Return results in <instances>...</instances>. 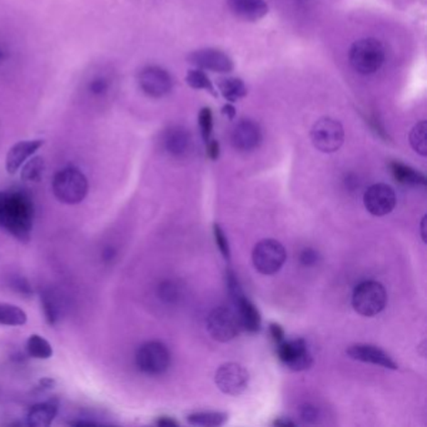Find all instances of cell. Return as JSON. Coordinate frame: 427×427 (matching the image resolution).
<instances>
[{
  "instance_id": "obj_19",
  "label": "cell",
  "mask_w": 427,
  "mask_h": 427,
  "mask_svg": "<svg viewBox=\"0 0 427 427\" xmlns=\"http://www.w3.org/2000/svg\"><path fill=\"white\" fill-rule=\"evenodd\" d=\"M235 306L237 307V316L240 318L241 327L245 328L252 334L258 332L262 320L260 311L255 305L246 296H242L236 301Z\"/></svg>"
},
{
  "instance_id": "obj_39",
  "label": "cell",
  "mask_w": 427,
  "mask_h": 427,
  "mask_svg": "<svg viewBox=\"0 0 427 427\" xmlns=\"http://www.w3.org/2000/svg\"><path fill=\"white\" fill-rule=\"evenodd\" d=\"M156 425L161 427H177L178 422L173 420L172 417L162 416L157 420Z\"/></svg>"
},
{
  "instance_id": "obj_21",
  "label": "cell",
  "mask_w": 427,
  "mask_h": 427,
  "mask_svg": "<svg viewBox=\"0 0 427 427\" xmlns=\"http://www.w3.org/2000/svg\"><path fill=\"white\" fill-rule=\"evenodd\" d=\"M390 169L394 178L401 184H406V186H425L426 184V178L422 173L417 172L401 162H391Z\"/></svg>"
},
{
  "instance_id": "obj_4",
  "label": "cell",
  "mask_w": 427,
  "mask_h": 427,
  "mask_svg": "<svg viewBox=\"0 0 427 427\" xmlns=\"http://www.w3.org/2000/svg\"><path fill=\"white\" fill-rule=\"evenodd\" d=\"M387 293L377 281H365L354 288L352 306L354 311L365 317H374L385 308Z\"/></svg>"
},
{
  "instance_id": "obj_11",
  "label": "cell",
  "mask_w": 427,
  "mask_h": 427,
  "mask_svg": "<svg viewBox=\"0 0 427 427\" xmlns=\"http://www.w3.org/2000/svg\"><path fill=\"white\" fill-rule=\"evenodd\" d=\"M138 84L148 97L162 98L172 90L173 80L167 70L157 65H148L138 74Z\"/></svg>"
},
{
  "instance_id": "obj_36",
  "label": "cell",
  "mask_w": 427,
  "mask_h": 427,
  "mask_svg": "<svg viewBox=\"0 0 427 427\" xmlns=\"http://www.w3.org/2000/svg\"><path fill=\"white\" fill-rule=\"evenodd\" d=\"M300 415H301V418H302L303 421L307 422V423H313V422L317 420V408L312 406V405H305V406L301 407Z\"/></svg>"
},
{
  "instance_id": "obj_28",
  "label": "cell",
  "mask_w": 427,
  "mask_h": 427,
  "mask_svg": "<svg viewBox=\"0 0 427 427\" xmlns=\"http://www.w3.org/2000/svg\"><path fill=\"white\" fill-rule=\"evenodd\" d=\"M426 132V122L422 120L412 128L411 133H410V143H411L412 148L422 157L427 154Z\"/></svg>"
},
{
  "instance_id": "obj_26",
  "label": "cell",
  "mask_w": 427,
  "mask_h": 427,
  "mask_svg": "<svg viewBox=\"0 0 427 427\" xmlns=\"http://www.w3.org/2000/svg\"><path fill=\"white\" fill-rule=\"evenodd\" d=\"M26 351L33 359H48L53 356L52 344L41 334H31L26 341Z\"/></svg>"
},
{
  "instance_id": "obj_41",
  "label": "cell",
  "mask_w": 427,
  "mask_h": 427,
  "mask_svg": "<svg viewBox=\"0 0 427 427\" xmlns=\"http://www.w3.org/2000/svg\"><path fill=\"white\" fill-rule=\"evenodd\" d=\"M223 115H227L229 120H233L236 115V110L233 105H227L223 107Z\"/></svg>"
},
{
  "instance_id": "obj_2",
  "label": "cell",
  "mask_w": 427,
  "mask_h": 427,
  "mask_svg": "<svg viewBox=\"0 0 427 427\" xmlns=\"http://www.w3.org/2000/svg\"><path fill=\"white\" fill-rule=\"evenodd\" d=\"M52 189L59 202L78 204L88 194V179L77 168H64L53 178Z\"/></svg>"
},
{
  "instance_id": "obj_40",
  "label": "cell",
  "mask_w": 427,
  "mask_h": 427,
  "mask_svg": "<svg viewBox=\"0 0 427 427\" xmlns=\"http://www.w3.org/2000/svg\"><path fill=\"white\" fill-rule=\"evenodd\" d=\"M39 384L42 386L43 389H53L54 385H56V381L53 380V379H49V377H44L42 380L39 381Z\"/></svg>"
},
{
  "instance_id": "obj_33",
  "label": "cell",
  "mask_w": 427,
  "mask_h": 427,
  "mask_svg": "<svg viewBox=\"0 0 427 427\" xmlns=\"http://www.w3.org/2000/svg\"><path fill=\"white\" fill-rule=\"evenodd\" d=\"M110 88V80L105 78V77H95L88 84L89 93L94 95V97H103V95L108 93Z\"/></svg>"
},
{
  "instance_id": "obj_35",
  "label": "cell",
  "mask_w": 427,
  "mask_h": 427,
  "mask_svg": "<svg viewBox=\"0 0 427 427\" xmlns=\"http://www.w3.org/2000/svg\"><path fill=\"white\" fill-rule=\"evenodd\" d=\"M318 252L313 248H305L300 255V260L302 263L303 266L311 267L315 266L318 262Z\"/></svg>"
},
{
  "instance_id": "obj_29",
  "label": "cell",
  "mask_w": 427,
  "mask_h": 427,
  "mask_svg": "<svg viewBox=\"0 0 427 427\" xmlns=\"http://www.w3.org/2000/svg\"><path fill=\"white\" fill-rule=\"evenodd\" d=\"M186 82L188 85H191L194 89H204L209 93L212 94L214 97H217V92L214 89V84L209 80V77L206 75L204 72H202L201 69H193L189 70L186 77Z\"/></svg>"
},
{
  "instance_id": "obj_43",
  "label": "cell",
  "mask_w": 427,
  "mask_h": 427,
  "mask_svg": "<svg viewBox=\"0 0 427 427\" xmlns=\"http://www.w3.org/2000/svg\"><path fill=\"white\" fill-rule=\"evenodd\" d=\"M70 425H74V426H95V423L90 421L70 422Z\"/></svg>"
},
{
  "instance_id": "obj_34",
  "label": "cell",
  "mask_w": 427,
  "mask_h": 427,
  "mask_svg": "<svg viewBox=\"0 0 427 427\" xmlns=\"http://www.w3.org/2000/svg\"><path fill=\"white\" fill-rule=\"evenodd\" d=\"M214 241H216V245L218 247L219 252L222 253V255H223L226 260H229L231 251H229L228 240H227V237L224 235L223 229L221 228L219 224H214Z\"/></svg>"
},
{
  "instance_id": "obj_12",
  "label": "cell",
  "mask_w": 427,
  "mask_h": 427,
  "mask_svg": "<svg viewBox=\"0 0 427 427\" xmlns=\"http://www.w3.org/2000/svg\"><path fill=\"white\" fill-rule=\"evenodd\" d=\"M365 207L372 216L382 217L391 214L396 206L395 191L384 183L371 186L364 196Z\"/></svg>"
},
{
  "instance_id": "obj_27",
  "label": "cell",
  "mask_w": 427,
  "mask_h": 427,
  "mask_svg": "<svg viewBox=\"0 0 427 427\" xmlns=\"http://www.w3.org/2000/svg\"><path fill=\"white\" fill-rule=\"evenodd\" d=\"M43 311L49 325H56L60 318V305L52 291H46L42 296Z\"/></svg>"
},
{
  "instance_id": "obj_44",
  "label": "cell",
  "mask_w": 427,
  "mask_h": 427,
  "mask_svg": "<svg viewBox=\"0 0 427 427\" xmlns=\"http://www.w3.org/2000/svg\"><path fill=\"white\" fill-rule=\"evenodd\" d=\"M425 222H426V217L422 218L421 222V237L423 242H426V235H425Z\"/></svg>"
},
{
  "instance_id": "obj_22",
  "label": "cell",
  "mask_w": 427,
  "mask_h": 427,
  "mask_svg": "<svg viewBox=\"0 0 427 427\" xmlns=\"http://www.w3.org/2000/svg\"><path fill=\"white\" fill-rule=\"evenodd\" d=\"M46 164L42 157L33 156L21 166V181L26 183H38L43 179Z\"/></svg>"
},
{
  "instance_id": "obj_30",
  "label": "cell",
  "mask_w": 427,
  "mask_h": 427,
  "mask_svg": "<svg viewBox=\"0 0 427 427\" xmlns=\"http://www.w3.org/2000/svg\"><path fill=\"white\" fill-rule=\"evenodd\" d=\"M181 295L179 287L172 281H166L159 286V297L164 302H176Z\"/></svg>"
},
{
  "instance_id": "obj_31",
  "label": "cell",
  "mask_w": 427,
  "mask_h": 427,
  "mask_svg": "<svg viewBox=\"0 0 427 427\" xmlns=\"http://www.w3.org/2000/svg\"><path fill=\"white\" fill-rule=\"evenodd\" d=\"M199 128H201V133L204 137V141L207 143L211 138V133H212V128H214V118H212V112L209 108H204L199 113Z\"/></svg>"
},
{
  "instance_id": "obj_37",
  "label": "cell",
  "mask_w": 427,
  "mask_h": 427,
  "mask_svg": "<svg viewBox=\"0 0 427 427\" xmlns=\"http://www.w3.org/2000/svg\"><path fill=\"white\" fill-rule=\"evenodd\" d=\"M270 332H271L272 339L276 342L277 344H281L282 341L285 339V331L283 328L277 325V323H271L270 325Z\"/></svg>"
},
{
  "instance_id": "obj_1",
  "label": "cell",
  "mask_w": 427,
  "mask_h": 427,
  "mask_svg": "<svg viewBox=\"0 0 427 427\" xmlns=\"http://www.w3.org/2000/svg\"><path fill=\"white\" fill-rule=\"evenodd\" d=\"M34 221V206L26 193L21 191L0 192V227L16 240H31Z\"/></svg>"
},
{
  "instance_id": "obj_10",
  "label": "cell",
  "mask_w": 427,
  "mask_h": 427,
  "mask_svg": "<svg viewBox=\"0 0 427 427\" xmlns=\"http://www.w3.org/2000/svg\"><path fill=\"white\" fill-rule=\"evenodd\" d=\"M277 356L287 369L292 371H305L313 364L312 354L303 339L282 341L277 347Z\"/></svg>"
},
{
  "instance_id": "obj_25",
  "label": "cell",
  "mask_w": 427,
  "mask_h": 427,
  "mask_svg": "<svg viewBox=\"0 0 427 427\" xmlns=\"http://www.w3.org/2000/svg\"><path fill=\"white\" fill-rule=\"evenodd\" d=\"M28 321L26 311L11 303H0V325L23 326Z\"/></svg>"
},
{
  "instance_id": "obj_14",
  "label": "cell",
  "mask_w": 427,
  "mask_h": 427,
  "mask_svg": "<svg viewBox=\"0 0 427 427\" xmlns=\"http://www.w3.org/2000/svg\"><path fill=\"white\" fill-rule=\"evenodd\" d=\"M231 141L236 149L241 152H251L260 146L262 141V132L260 125L253 120H241L231 135Z\"/></svg>"
},
{
  "instance_id": "obj_24",
  "label": "cell",
  "mask_w": 427,
  "mask_h": 427,
  "mask_svg": "<svg viewBox=\"0 0 427 427\" xmlns=\"http://www.w3.org/2000/svg\"><path fill=\"white\" fill-rule=\"evenodd\" d=\"M218 88L224 98L229 102H237L247 95L245 83L238 78L219 79Z\"/></svg>"
},
{
  "instance_id": "obj_18",
  "label": "cell",
  "mask_w": 427,
  "mask_h": 427,
  "mask_svg": "<svg viewBox=\"0 0 427 427\" xmlns=\"http://www.w3.org/2000/svg\"><path fill=\"white\" fill-rule=\"evenodd\" d=\"M229 11L237 18L247 21H257L268 13L265 0H227Z\"/></svg>"
},
{
  "instance_id": "obj_42",
  "label": "cell",
  "mask_w": 427,
  "mask_h": 427,
  "mask_svg": "<svg viewBox=\"0 0 427 427\" xmlns=\"http://www.w3.org/2000/svg\"><path fill=\"white\" fill-rule=\"evenodd\" d=\"M273 425L275 426H295V423L291 421H288V420H276V421L273 422Z\"/></svg>"
},
{
  "instance_id": "obj_9",
  "label": "cell",
  "mask_w": 427,
  "mask_h": 427,
  "mask_svg": "<svg viewBox=\"0 0 427 427\" xmlns=\"http://www.w3.org/2000/svg\"><path fill=\"white\" fill-rule=\"evenodd\" d=\"M214 381L219 390L226 395L238 396L247 390L250 375L243 366L228 362L219 367L214 376Z\"/></svg>"
},
{
  "instance_id": "obj_8",
  "label": "cell",
  "mask_w": 427,
  "mask_h": 427,
  "mask_svg": "<svg viewBox=\"0 0 427 427\" xmlns=\"http://www.w3.org/2000/svg\"><path fill=\"white\" fill-rule=\"evenodd\" d=\"M240 318L228 307L214 308L207 318V330L216 341L228 342L237 337L241 330Z\"/></svg>"
},
{
  "instance_id": "obj_45",
  "label": "cell",
  "mask_w": 427,
  "mask_h": 427,
  "mask_svg": "<svg viewBox=\"0 0 427 427\" xmlns=\"http://www.w3.org/2000/svg\"><path fill=\"white\" fill-rule=\"evenodd\" d=\"M6 59V53L3 52L1 49H0V63L3 62Z\"/></svg>"
},
{
  "instance_id": "obj_5",
  "label": "cell",
  "mask_w": 427,
  "mask_h": 427,
  "mask_svg": "<svg viewBox=\"0 0 427 427\" xmlns=\"http://www.w3.org/2000/svg\"><path fill=\"white\" fill-rule=\"evenodd\" d=\"M136 365L138 370L147 375H162L171 365L169 349L159 341L146 342L137 349Z\"/></svg>"
},
{
  "instance_id": "obj_17",
  "label": "cell",
  "mask_w": 427,
  "mask_h": 427,
  "mask_svg": "<svg viewBox=\"0 0 427 427\" xmlns=\"http://www.w3.org/2000/svg\"><path fill=\"white\" fill-rule=\"evenodd\" d=\"M162 143L169 154L183 157L186 156L191 149L192 138L186 128H183L181 125H172L164 130L162 137Z\"/></svg>"
},
{
  "instance_id": "obj_20",
  "label": "cell",
  "mask_w": 427,
  "mask_h": 427,
  "mask_svg": "<svg viewBox=\"0 0 427 427\" xmlns=\"http://www.w3.org/2000/svg\"><path fill=\"white\" fill-rule=\"evenodd\" d=\"M58 413V404L54 401L41 402L31 407L26 415V423L33 427H48L52 425Z\"/></svg>"
},
{
  "instance_id": "obj_6",
  "label": "cell",
  "mask_w": 427,
  "mask_h": 427,
  "mask_svg": "<svg viewBox=\"0 0 427 427\" xmlns=\"http://www.w3.org/2000/svg\"><path fill=\"white\" fill-rule=\"evenodd\" d=\"M286 258L285 247L276 240L260 241L252 252V260L255 270L266 276L280 271Z\"/></svg>"
},
{
  "instance_id": "obj_13",
  "label": "cell",
  "mask_w": 427,
  "mask_h": 427,
  "mask_svg": "<svg viewBox=\"0 0 427 427\" xmlns=\"http://www.w3.org/2000/svg\"><path fill=\"white\" fill-rule=\"evenodd\" d=\"M188 60L201 69H207L218 73H229L233 70L232 59L217 49H199L188 56Z\"/></svg>"
},
{
  "instance_id": "obj_23",
  "label": "cell",
  "mask_w": 427,
  "mask_h": 427,
  "mask_svg": "<svg viewBox=\"0 0 427 427\" xmlns=\"http://www.w3.org/2000/svg\"><path fill=\"white\" fill-rule=\"evenodd\" d=\"M228 415L224 412H196L188 415V423L193 426L217 427L222 426L227 421Z\"/></svg>"
},
{
  "instance_id": "obj_7",
  "label": "cell",
  "mask_w": 427,
  "mask_h": 427,
  "mask_svg": "<svg viewBox=\"0 0 427 427\" xmlns=\"http://www.w3.org/2000/svg\"><path fill=\"white\" fill-rule=\"evenodd\" d=\"M344 139L342 125L332 118L318 120L311 130V141L318 151L334 153L339 151Z\"/></svg>"
},
{
  "instance_id": "obj_32",
  "label": "cell",
  "mask_w": 427,
  "mask_h": 427,
  "mask_svg": "<svg viewBox=\"0 0 427 427\" xmlns=\"http://www.w3.org/2000/svg\"><path fill=\"white\" fill-rule=\"evenodd\" d=\"M226 282H227V288H228L229 296L232 298L233 303H235L238 298L245 296V293H243L242 288H241L240 282L237 280L236 273L232 271V270H228V271L226 272Z\"/></svg>"
},
{
  "instance_id": "obj_38",
  "label": "cell",
  "mask_w": 427,
  "mask_h": 427,
  "mask_svg": "<svg viewBox=\"0 0 427 427\" xmlns=\"http://www.w3.org/2000/svg\"><path fill=\"white\" fill-rule=\"evenodd\" d=\"M207 153H209V158L216 161L219 157V143L217 141H209V146H207Z\"/></svg>"
},
{
  "instance_id": "obj_15",
  "label": "cell",
  "mask_w": 427,
  "mask_h": 427,
  "mask_svg": "<svg viewBox=\"0 0 427 427\" xmlns=\"http://www.w3.org/2000/svg\"><path fill=\"white\" fill-rule=\"evenodd\" d=\"M349 357L356 361L372 364V365L381 366L389 370H397L396 362L391 359L389 354L384 352L382 349L371 346V344H354L346 351Z\"/></svg>"
},
{
  "instance_id": "obj_3",
  "label": "cell",
  "mask_w": 427,
  "mask_h": 427,
  "mask_svg": "<svg viewBox=\"0 0 427 427\" xmlns=\"http://www.w3.org/2000/svg\"><path fill=\"white\" fill-rule=\"evenodd\" d=\"M349 64L359 74L369 75L377 72L385 62V48L374 38H366L354 43L349 49Z\"/></svg>"
},
{
  "instance_id": "obj_16",
  "label": "cell",
  "mask_w": 427,
  "mask_h": 427,
  "mask_svg": "<svg viewBox=\"0 0 427 427\" xmlns=\"http://www.w3.org/2000/svg\"><path fill=\"white\" fill-rule=\"evenodd\" d=\"M44 144L43 139L21 141L11 147L6 153V169L9 174H16L31 157L34 156Z\"/></svg>"
}]
</instances>
